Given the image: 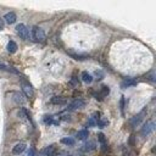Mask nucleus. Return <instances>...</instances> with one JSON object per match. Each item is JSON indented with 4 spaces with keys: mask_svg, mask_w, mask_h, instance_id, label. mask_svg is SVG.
Returning <instances> with one entry per match:
<instances>
[{
    "mask_svg": "<svg viewBox=\"0 0 156 156\" xmlns=\"http://www.w3.org/2000/svg\"><path fill=\"white\" fill-rule=\"evenodd\" d=\"M32 37H33V39L36 40V42H45V39H47V34H45V32L40 27L34 26L32 28Z\"/></svg>",
    "mask_w": 156,
    "mask_h": 156,
    "instance_id": "1",
    "label": "nucleus"
},
{
    "mask_svg": "<svg viewBox=\"0 0 156 156\" xmlns=\"http://www.w3.org/2000/svg\"><path fill=\"white\" fill-rule=\"evenodd\" d=\"M145 115H146V110L144 109L143 111H140L138 115H135V116H133V117L131 118V121H129V126L132 127V128H134V127L139 126L140 122L144 120V116H145Z\"/></svg>",
    "mask_w": 156,
    "mask_h": 156,
    "instance_id": "2",
    "label": "nucleus"
},
{
    "mask_svg": "<svg viewBox=\"0 0 156 156\" xmlns=\"http://www.w3.org/2000/svg\"><path fill=\"white\" fill-rule=\"evenodd\" d=\"M16 31H17V34L20 36V38H22L23 40H28V39H30V30L27 28L26 25L20 23L19 26L16 27Z\"/></svg>",
    "mask_w": 156,
    "mask_h": 156,
    "instance_id": "3",
    "label": "nucleus"
},
{
    "mask_svg": "<svg viewBox=\"0 0 156 156\" xmlns=\"http://www.w3.org/2000/svg\"><path fill=\"white\" fill-rule=\"evenodd\" d=\"M154 129H155V122L154 121H148L146 124L144 126L140 131V135L142 137H148L154 132Z\"/></svg>",
    "mask_w": 156,
    "mask_h": 156,
    "instance_id": "4",
    "label": "nucleus"
},
{
    "mask_svg": "<svg viewBox=\"0 0 156 156\" xmlns=\"http://www.w3.org/2000/svg\"><path fill=\"white\" fill-rule=\"evenodd\" d=\"M42 154H43V156H56L57 155V146L55 145V144L49 145L43 150Z\"/></svg>",
    "mask_w": 156,
    "mask_h": 156,
    "instance_id": "5",
    "label": "nucleus"
},
{
    "mask_svg": "<svg viewBox=\"0 0 156 156\" xmlns=\"http://www.w3.org/2000/svg\"><path fill=\"white\" fill-rule=\"evenodd\" d=\"M84 105H85L84 100H82V99H76L74 101H72V102L70 104V105H68V110H71V111H73V110L82 109Z\"/></svg>",
    "mask_w": 156,
    "mask_h": 156,
    "instance_id": "6",
    "label": "nucleus"
},
{
    "mask_svg": "<svg viewBox=\"0 0 156 156\" xmlns=\"http://www.w3.org/2000/svg\"><path fill=\"white\" fill-rule=\"evenodd\" d=\"M22 90H23V93H25V95L27 98H33L34 96V90H33L31 84L23 82V83H22Z\"/></svg>",
    "mask_w": 156,
    "mask_h": 156,
    "instance_id": "7",
    "label": "nucleus"
},
{
    "mask_svg": "<svg viewBox=\"0 0 156 156\" xmlns=\"http://www.w3.org/2000/svg\"><path fill=\"white\" fill-rule=\"evenodd\" d=\"M26 143H23V142H21V143H19V144H16V145L14 146V149H12V154L14 155H20V154H22L26 150Z\"/></svg>",
    "mask_w": 156,
    "mask_h": 156,
    "instance_id": "8",
    "label": "nucleus"
},
{
    "mask_svg": "<svg viewBox=\"0 0 156 156\" xmlns=\"http://www.w3.org/2000/svg\"><path fill=\"white\" fill-rule=\"evenodd\" d=\"M134 85H137V80L134 78H124L122 82H121V87H122L123 89L129 88V87H134Z\"/></svg>",
    "mask_w": 156,
    "mask_h": 156,
    "instance_id": "9",
    "label": "nucleus"
},
{
    "mask_svg": "<svg viewBox=\"0 0 156 156\" xmlns=\"http://www.w3.org/2000/svg\"><path fill=\"white\" fill-rule=\"evenodd\" d=\"M50 102L53 104V105H65L67 100H66V98H63V96H53Z\"/></svg>",
    "mask_w": 156,
    "mask_h": 156,
    "instance_id": "10",
    "label": "nucleus"
},
{
    "mask_svg": "<svg viewBox=\"0 0 156 156\" xmlns=\"http://www.w3.org/2000/svg\"><path fill=\"white\" fill-rule=\"evenodd\" d=\"M4 20L6 21V23H9V25H12V23H15L16 20H17L16 14H15V12H8L6 15L4 16Z\"/></svg>",
    "mask_w": 156,
    "mask_h": 156,
    "instance_id": "11",
    "label": "nucleus"
},
{
    "mask_svg": "<svg viewBox=\"0 0 156 156\" xmlns=\"http://www.w3.org/2000/svg\"><path fill=\"white\" fill-rule=\"evenodd\" d=\"M88 137H89V132L87 129H82L77 133V139L78 140H85Z\"/></svg>",
    "mask_w": 156,
    "mask_h": 156,
    "instance_id": "12",
    "label": "nucleus"
},
{
    "mask_svg": "<svg viewBox=\"0 0 156 156\" xmlns=\"http://www.w3.org/2000/svg\"><path fill=\"white\" fill-rule=\"evenodd\" d=\"M82 80L84 83L90 84L91 82H93V77H91V74H89L87 71H84V72H82Z\"/></svg>",
    "mask_w": 156,
    "mask_h": 156,
    "instance_id": "13",
    "label": "nucleus"
},
{
    "mask_svg": "<svg viewBox=\"0 0 156 156\" xmlns=\"http://www.w3.org/2000/svg\"><path fill=\"white\" fill-rule=\"evenodd\" d=\"M16 50H17V44L14 42V40H10V42L8 43V51L11 54H14V53H16Z\"/></svg>",
    "mask_w": 156,
    "mask_h": 156,
    "instance_id": "14",
    "label": "nucleus"
},
{
    "mask_svg": "<svg viewBox=\"0 0 156 156\" xmlns=\"http://www.w3.org/2000/svg\"><path fill=\"white\" fill-rule=\"evenodd\" d=\"M14 100L17 102V104H19V105H20V104H21V105H23V104H25V99H23V96H22V94H20V93H17V91H16V93H14Z\"/></svg>",
    "mask_w": 156,
    "mask_h": 156,
    "instance_id": "15",
    "label": "nucleus"
},
{
    "mask_svg": "<svg viewBox=\"0 0 156 156\" xmlns=\"http://www.w3.org/2000/svg\"><path fill=\"white\" fill-rule=\"evenodd\" d=\"M94 149H95V144H94V142L87 143V144H84V146H83V150H84V151H90V150H94Z\"/></svg>",
    "mask_w": 156,
    "mask_h": 156,
    "instance_id": "16",
    "label": "nucleus"
},
{
    "mask_svg": "<svg viewBox=\"0 0 156 156\" xmlns=\"http://www.w3.org/2000/svg\"><path fill=\"white\" fill-rule=\"evenodd\" d=\"M61 143L65 144V145H74V139H72V138H62Z\"/></svg>",
    "mask_w": 156,
    "mask_h": 156,
    "instance_id": "17",
    "label": "nucleus"
},
{
    "mask_svg": "<svg viewBox=\"0 0 156 156\" xmlns=\"http://www.w3.org/2000/svg\"><path fill=\"white\" fill-rule=\"evenodd\" d=\"M0 70H3V71H11V72H15V73H17V71H15L12 67H9V66H6L5 63H3L1 61H0Z\"/></svg>",
    "mask_w": 156,
    "mask_h": 156,
    "instance_id": "18",
    "label": "nucleus"
},
{
    "mask_svg": "<svg viewBox=\"0 0 156 156\" xmlns=\"http://www.w3.org/2000/svg\"><path fill=\"white\" fill-rule=\"evenodd\" d=\"M98 140H99L102 145H105V143H106V139H105V135L102 134V133H99L98 134Z\"/></svg>",
    "mask_w": 156,
    "mask_h": 156,
    "instance_id": "19",
    "label": "nucleus"
},
{
    "mask_svg": "<svg viewBox=\"0 0 156 156\" xmlns=\"http://www.w3.org/2000/svg\"><path fill=\"white\" fill-rule=\"evenodd\" d=\"M109 88H107V87L106 85H102L101 87V93H102V96H105V95H107L109 94Z\"/></svg>",
    "mask_w": 156,
    "mask_h": 156,
    "instance_id": "20",
    "label": "nucleus"
},
{
    "mask_svg": "<svg viewBox=\"0 0 156 156\" xmlns=\"http://www.w3.org/2000/svg\"><path fill=\"white\" fill-rule=\"evenodd\" d=\"M95 76L98 77V78H96L98 80H100V79L104 78V73H102L101 71H95Z\"/></svg>",
    "mask_w": 156,
    "mask_h": 156,
    "instance_id": "21",
    "label": "nucleus"
},
{
    "mask_svg": "<svg viewBox=\"0 0 156 156\" xmlns=\"http://www.w3.org/2000/svg\"><path fill=\"white\" fill-rule=\"evenodd\" d=\"M45 123H51V122H53V117H51V116H45Z\"/></svg>",
    "mask_w": 156,
    "mask_h": 156,
    "instance_id": "22",
    "label": "nucleus"
},
{
    "mask_svg": "<svg viewBox=\"0 0 156 156\" xmlns=\"http://www.w3.org/2000/svg\"><path fill=\"white\" fill-rule=\"evenodd\" d=\"M4 27H5V22H4V20L0 17V31L1 30H4Z\"/></svg>",
    "mask_w": 156,
    "mask_h": 156,
    "instance_id": "23",
    "label": "nucleus"
},
{
    "mask_svg": "<svg viewBox=\"0 0 156 156\" xmlns=\"http://www.w3.org/2000/svg\"><path fill=\"white\" fill-rule=\"evenodd\" d=\"M123 156H131V153H129V151H126V150H123Z\"/></svg>",
    "mask_w": 156,
    "mask_h": 156,
    "instance_id": "24",
    "label": "nucleus"
}]
</instances>
